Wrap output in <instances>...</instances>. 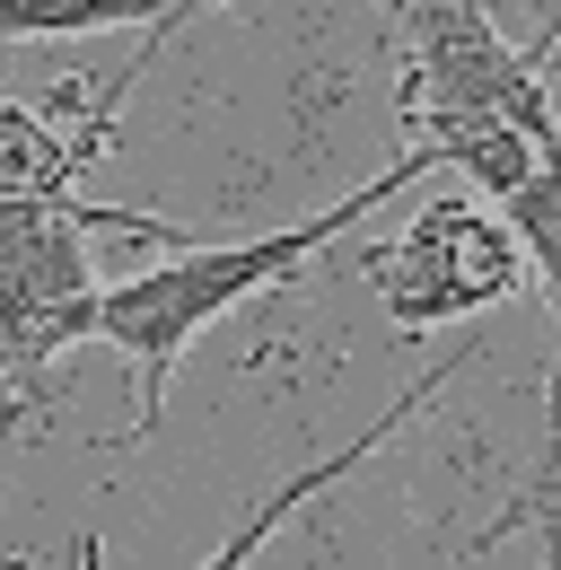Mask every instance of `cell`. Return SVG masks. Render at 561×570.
I'll use <instances>...</instances> for the list:
<instances>
[{"label":"cell","mask_w":561,"mask_h":570,"mask_svg":"<svg viewBox=\"0 0 561 570\" xmlns=\"http://www.w3.org/2000/svg\"><path fill=\"white\" fill-rule=\"evenodd\" d=\"M421 149H395L377 176H360L343 203H325V212L307 219H280V228H264V237H219V246H203V237H185L167 264H149V273H124V282H97V343H115V352L140 368V413H132V439H149L158 430V404H167V377H176V360L203 343L219 316H237L246 298H264V289H280L289 273H307L334 237H343L351 219H368L377 203H395L404 185H413Z\"/></svg>","instance_id":"1"},{"label":"cell","mask_w":561,"mask_h":570,"mask_svg":"<svg viewBox=\"0 0 561 570\" xmlns=\"http://www.w3.org/2000/svg\"><path fill=\"white\" fill-rule=\"evenodd\" d=\"M88 228L124 237H176L158 212H97L79 194H9L0 203V386L62 360L70 343L97 334V264ZM185 246V237H176Z\"/></svg>","instance_id":"2"},{"label":"cell","mask_w":561,"mask_h":570,"mask_svg":"<svg viewBox=\"0 0 561 570\" xmlns=\"http://www.w3.org/2000/svg\"><path fill=\"white\" fill-rule=\"evenodd\" d=\"M404 18V106L439 115H500L518 141L553 158V88L544 53H518L483 0H395Z\"/></svg>","instance_id":"3"},{"label":"cell","mask_w":561,"mask_h":570,"mask_svg":"<svg viewBox=\"0 0 561 570\" xmlns=\"http://www.w3.org/2000/svg\"><path fill=\"white\" fill-rule=\"evenodd\" d=\"M368 282L386 298L395 334H430V325H456V316H483L500 298H518L526 264L483 203H421L413 228L368 255Z\"/></svg>","instance_id":"4"},{"label":"cell","mask_w":561,"mask_h":570,"mask_svg":"<svg viewBox=\"0 0 561 570\" xmlns=\"http://www.w3.org/2000/svg\"><path fill=\"white\" fill-rule=\"evenodd\" d=\"M456 360H465V352H439V360H430V368H421V377H413V386H404V395H395V404L377 413V422H368V430H360V439H351L343 456H316V465H298L289 483H273V492H264V500H255V509H246V518H237V527H228V544H219V553H210L203 570H246V562H255V553H264V544H273V535H280V527H289V518L307 509V500H316V492H334L343 474H360V465H368V456H377V448H386L395 430L413 422L421 404H430V395H439V386L456 377Z\"/></svg>","instance_id":"5"},{"label":"cell","mask_w":561,"mask_h":570,"mask_svg":"<svg viewBox=\"0 0 561 570\" xmlns=\"http://www.w3.org/2000/svg\"><path fill=\"white\" fill-rule=\"evenodd\" d=\"M404 149H421L430 167H456L483 203L518 194L535 167H553L535 141H518L500 115H439V106H404Z\"/></svg>","instance_id":"6"},{"label":"cell","mask_w":561,"mask_h":570,"mask_svg":"<svg viewBox=\"0 0 561 570\" xmlns=\"http://www.w3.org/2000/svg\"><path fill=\"white\" fill-rule=\"evenodd\" d=\"M97 158V141H70L62 124L0 97V203L9 194H70V176Z\"/></svg>","instance_id":"7"},{"label":"cell","mask_w":561,"mask_h":570,"mask_svg":"<svg viewBox=\"0 0 561 570\" xmlns=\"http://www.w3.org/2000/svg\"><path fill=\"white\" fill-rule=\"evenodd\" d=\"M491 219L509 228V246H518V264H526V282H553V255H561V194H553V167H535L518 194H500Z\"/></svg>","instance_id":"8"},{"label":"cell","mask_w":561,"mask_h":570,"mask_svg":"<svg viewBox=\"0 0 561 570\" xmlns=\"http://www.w3.org/2000/svg\"><path fill=\"white\" fill-rule=\"evenodd\" d=\"M185 9H219V0H185Z\"/></svg>","instance_id":"9"}]
</instances>
